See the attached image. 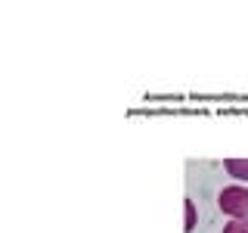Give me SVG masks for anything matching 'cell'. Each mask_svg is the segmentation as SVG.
Returning <instances> with one entry per match:
<instances>
[{
    "instance_id": "6da1fadb",
    "label": "cell",
    "mask_w": 248,
    "mask_h": 233,
    "mask_svg": "<svg viewBox=\"0 0 248 233\" xmlns=\"http://www.w3.org/2000/svg\"><path fill=\"white\" fill-rule=\"evenodd\" d=\"M217 205L230 217H245L248 215V190L245 186H227V190H220V196H217Z\"/></svg>"
},
{
    "instance_id": "7a4b0ae2",
    "label": "cell",
    "mask_w": 248,
    "mask_h": 233,
    "mask_svg": "<svg viewBox=\"0 0 248 233\" xmlns=\"http://www.w3.org/2000/svg\"><path fill=\"white\" fill-rule=\"evenodd\" d=\"M227 174L236 181H248V159H227Z\"/></svg>"
},
{
    "instance_id": "3957f363",
    "label": "cell",
    "mask_w": 248,
    "mask_h": 233,
    "mask_svg": "<svg viewBox=\"0 0 248 233\" xmlns=\"http://www.w3.org/2000/svg\"><path fill=\"white\" fill-rule=\"evenodd\" d=\"M223 233H248V217H232L223 227Z\"/></svg>"
},
{
    "instance_id": "277c9868",
    "label": "cell",
    "mask_w": 248,
    "mask_h": 233,
    "mask_svg": "<svg viewBox=\"0 0 248 233\" xmlns=\"http://www.w3.org/2000/svg\"><path fill=\"white\" fill-rule=\"evenodd\" d=\"M186 233H192L196 230V205H192L189 199H186V227H183Z\"/></svg>"
}]
</instances>
